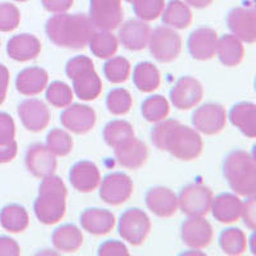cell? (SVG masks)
I'll list each match as a JSON object with an SVG mask.
<instances>
[{
    "label": "cell",
    "mask_w": 256,
    "mask_h": 256,
    "mask_svg": "<svg viewBox=\"0 0 256 256\" xmlns=\"http://www.w3.org/2000/svg\"><path fill=\"white\" fill-rule=\"evenodd\" d=\"M18 154L17 141H12L9 144H0V164L10 163L16 159Z\"/></svg>",
    "instance_id": "c3c4849f"
},
{
    "label": "cell",
    "mask_w": 256,
    "mask_h": 256,
    "mask_svg": "<svg viewBox=\"0 0 256 256\" xmlns=\"http://www.w3.org/2000/svg\"><path fill=\"white\" fill-rule=\"evenodd\" d=\"M146 206L159 218H172L178 210V198L168 187L155 186L146 192Z\"/></svg>",
    "instance_id": "ffe728a7"
},
{
    "label": "cell",
    "mask_w": 256,
    "mask_h": 256,
    "mask_svg": "<svg viewBox=\"0 0 256 256\" xmlns=\"http://www.w3.org/2000/svg\"><path fill=\"white\" fill-rule=\"evenodd\" d=\"M131 137H134V126L127 120H122L109 122L104 127V132H102V138L105 144L113 148Z\"/></svg>",
    "instance_id": "d590c367"
},
{
    "label": "cell",
    "mask_w": 256,
    "mask_h": 256,
    "mask_svg": "<svg viewBox=\"0 0 256 256\" xmlns=\"http://www.w3.org/2000/svg\"><path fill=\"white\" fill-rule=\"evenodd\" d=\"M41 50H42L41 41L36 36L30 34L13 36L6 44V52L10 59L20 63L36 59L40 56Z\"/></svg>",
    "instance_id": "d4e9b609"
},
{
    "label": "cell",
    "mask_w": 256,
    "mask_h": 256,
    "mask_svg": "<svg viewBox=\"0 0 256 256\" xmlns=\"http://www.w3.org/2000/svg\"><path fill=\"white\" fill-rule=\"evenodd\" d=\"M218 34L210 27H200L192 31L188 38V52L195 60L206 62L216 56Z\"/></svg>",
    "instance_id": "e0dca14e"
},
{
    "label": "cell",
    "mask_w": 256,
    "mask_h": 256,
    "mask_svg": "<svg viewBox=\"0 0 256 256\" xmlns=\"http://www.w3.org/2000/svg\"><path fill=\"white\" fill-rule=\"evenodd\" d=\"M45 31L49 40L56 46L81 50L88 46L96 30L88 16L58 13L49 18Z\"/></svg>",
    "instance_id": "7a4b0ae2"
},
{
    "label": "cell",
    "mask_w": 256,
    "mask_h": 256,
    "mask_svg": "<svg viewBox=\"0 0 256 256\" xmlns=\"http://www.w3.org/2000/svg\"><path fill=\"white\" fill-rule=\"evenodd\" d=\"M0 226L10 233H22L30 227L26 208L18 204L6 205L0 212Z\"/></svg>",
    "instance_id": "1f68e13d"
},
{
    "label": "cell",
    "mask_w": 256,
    "mask_h": 256,
    "mask_svg": "<svg viewBox=\"0 0 256 256\" xmlns=\"http://www.w3.org/2000/svg\"><path fill=\"white\" fill-rule=\"evenodd\" d=\"M152 141L155 148L182 162L196 160L204 148L202 138L195 128L180 124L176 120L156 123L152 132Z\"/></svg>",
    "instance_id": "6da1fadb"
},
{
    "label": "cell",
    "mask_w": 256,
    "mask_h": 256,
    "mask_svg": "<svg viewBox=\"0 0 256 256\" xmlns=\"http://www.w3.org/2000/svg\"><path fill=\"white\" fill-rule=\"evenodd\" d=\"M141 113L148 123H159L166 120L170 113V104L162 95L150 96L141 105Z\"/></svg>",
    "instance_id": "e575fe53"
},
{
    "label": "cell",
    "mask_w": 256,
    "mask_h": 256,
    "mask_svg": "<svg viewBox=\"0 0 256 256\" xmlns=\"http://www.w3.org/2000/svg\"><path fill=\"white\" fill-rule=\"evenodd\" d=\"M230 120L236 128H238L242 134L248 138L256 137V105L254 102H238L230 109Z\"/></svg>",
    "instance_id": "4316f807"
},
{
    "label": "cell",
    "mask_w": 256,
    "mask_h": 256,
    "mask_svg": "<svg viewBox=\"0 0 256 256\" xmlns=\"http://www.w3.org/2000/svg\"><path fill=\"white\" fill-rule=\"evenodd\" d=\"M227 26L233 36L246 42L255 44L256 41V13L254 8L237 6L228 13Z\"/></svg>",
    "instance_id": "9a60e30c"
},
{
    "label": "cell",
    "mask_w": 256,
    "mask_h": 256,
    "mask_svg": "<svg viewBox=\"0 0 256 256\" xmlns=\"http://www.w3.org/2000/svg\"><path fill=\"white\" fill-rule=\"evenodd\" d=\"M70 182L76 191L90 194L99 188L102 174L95 163L90 160H82L74 164L70 169Z\"/></svg>",
    "instance_id": "44dd1931"
},
{
    "label": "cell",
    "mask_w": 256,
    "mask_h": 256,
    "mask_svg": "<svg viewBox=\"0 0 256 256\" xmlns=\"http://www.w3.org/2000/svg\"><path fill=\"white\" fill-rule=\"evenodd\" d=\"M10 73L4 64H0V105H3L8 94Z\"/></svg>",
    "instance_id": "681fc988"
},
{
    "label": "cell",
    "mask_w": 256,
    "mask_h": 256,
    "mask_svg": "<svg viewBox=\"0 0 256 256\" xmlns=\"http://www.w3.org/2000/svg\"><path fill=\"white\" fill-rule=\"evenodd\" d=\"M73 138L67 131L56 128L46 137V146L56 156H68L73 152Z\"/></svg>",
    "instance_id": "f35d334b"
},
{
    "label": "cell",
    "mask_w": 256,
    "mask_h": 256,
    "mask_svg": "<svg viewBox=\"0 0 256 256\" xmlns=\"http://www.w3.org/2000/svg\"><path fill=\"white\" fill-rule=\"evenodd\" d=\"M134 12L144 22H152L162 17L166 8V0H134Z\"/></svg>",
    "instance_id": "60d3db41"
},
{
    "label": "cell",
    "mask_w": 256,
    "mask_h": 256,
    "mask_svg": "<svg viewBox=\"0 0 256 256\" xmlns=\"http://www.w3.org/2000/svg\"><path fill=\"white\" fill-rule=\"evenodd\" d=\"M14 2H18V3H26L28 0H14Z\"/></svg>",
    "instance_id": "816d5d0a"
},
{
    "label": "cell",
    "mask_w": 256,
    "mask_h": 256,
    "mask_svg": "<svg viewBox=\"0 0 256 256\" xmlns=\"http://www.w3.org/2000/svg\"><path fill=\"white\" fill-rule=\"evenodd\" d=\"M70 81L73 82V92L82 102H94L102 95V81L96 73L95 66L74 74Z\"/></svg>",
    "instance_id": "cb8c5ba5"
},
{
    "label": "cell",
    "mask_w": 256,
    "mask_h": 256,
    "mask_svg": "<svg viewBox=\"0 0 256 256\" xmlns=\"http://www.w3.org/2000/svg\"><path fill=\"white\" fill-rule=\"evenodd\" d=\"M204 98V88L198 80L191 76L180 77L170 91V102L178 110L196 108Z\"/></svg>",
    "instance_id": "8fae6325"
},
{
    "label": "cell",
    "mask_w": 256,
    "mask_h": 256,
    "mask_svg": "<svg viewBox=\"0 0 256 256\" xmlns=\"http://www.w3.org/2000/svg\"><path fill=\"white\" fill-rule=\"evenodd\" d=\"M88 18L95 30L114 31L123 24L122 0H90Z\"/></svg>",
    "instance_id": "ba28073f"
},
{
    "label": "cell",
    "mask_w": 256,
    "mask_h": 256,
    "mask_svg": "<svg viewBox=\"0 0 256 256\" xmlns=\"http://www.w3.org/2000/svg\"><path fill=\"white\" fill-rule=\"evenodd\" d=\"M148 48L160 63H173L182 52V38L176 30L166 26L156 27L150 34Z\"/></svg>",
    "instance_id": "5b68a950"
},
{
    "label": "cell",
    "mask_w": 256,
    "mask_h": 256,
    "mask_svg": "<svg viewBox=\"0 0 256 256\" xmlns=\"http://www.w3.org/2000/svg\"><path fill=\"white\" fill-rule=\"evenodd\" d=\"M98 254L100 256H128L127 246L120 241H106L102 244H100Z\"/></svg>",
    "instance_id": "ee69618b"
},
{
    "label": "cell",
    "mask_w": 256,
    "mask_h": 256,
    "mask_svg": "<svg viewBox=\"0 0 256 256\" xmlns=\"http://www.w3.org/2000/svg\"><path fill=\"white\" fill-rule=\"evenodd\" d=\"M80 223L84 230L92 236H105L114 230L116 218L110 210L105 209H86L80 216Z\"/></svg>",
    "instance_id": "7402d4cb"
},
{
    "label": "cell",
    "mask_w": 256,
    "mask_h": 256,
    "mask_svg": "<svg viewBox=\"0 0 256 256\" xmlns=\"http://www.w3.org/2000/svg\"><path fill=\"white\" fill-rule=\"evenodd\" d=\"M212 237V224L204 216H188L180 226V238L190 248L204 250L210 246Z\"/></svg>",
    "instance_id": "7c38bea8"
},
{
    "label": "cell",
    "mask_w": 256,
    "mask_h": 256,
    "mask_svg": "<svg viewBox=\"0 0 256 256\" xmlns=\"http://www.w3.org/2000/svg\"><path fill=\"white\" fill-rule=\"evenodd\" d=\"M184 3L195 9H204L212 6L214 0H184Z\"/></svg>",
    "instance_id": "f907efd6"
},
{
    "label": "cell",
    "mask_w": 256,
    "mask_h": 256,
    "mask_svg": "<svg viewBox=\"0 0 256 256\" xmlns=\"http://www.w3.org/2000/svg\"><path fill=\"white\" fill-rule=\"evenodd\" d=\"M114 154H116V159L120 166L126 169L136 170V169L142 168L148 162V148L145 142L136 137H131L116 146Z\"/></svg>",
    "instance_id": "d6986e66"
},
{
    "label": "cell",
    "mask_w": 256,
    "mask_h": 256,
    "mask_svg": "<svg viewBox=\"0 0 256 256\" xmlns=\"http://www.w3.org/2000/svg\"><path fill=\"white\" fill-rule=\"evenodd\" d=\"M49 74L41 67H30L18 73L16 88L20 95L36 96L48 88Z\"/></svg>",
    "instance_id": "484cf974"
},
{
    "label": "cell",
    "mask_w": 256,
    "mask_h": 256,
    "mask_svg": "<svg viewBox=\"0 0 256 256\" xmlns=\"http://www.w3.org/2000/svg\"><path fill=\"white\" fill-rule=\"evenodd\" d=\"M216 56L223 66L228 68H234L242 63L244 58V46L236 36L224 35L218 40Z\"/></svg>",
    "instance_id": "f1b7e54d"
},
{
    "label": "cell",
    "mask_w": 256,
    "mask_h": 256,
    "mask_svg": "<svg viewBox=\"0 0 256 256\" xmlns=\"http://www.w3.org/2000/svg\"><path fill=\"white\" fill-rule=\"evenodd\" d=\"M246 202H244V210H242V218L244 224L251 230H255L256 216H255V198H246Z\"/></svg>",
    "instance_id": "bcb514c9"
},
{
    "label": "cell",
    "mask_w": 256,
    "mask_h": 256,
    "mask_svg": "<svg viewBox=\"0 0 256 256\" xmlns=\"http://www.w3.org/2000/svg\"><path fill=\"white\" fill-rule=\"evenodd\" d=\"M228 122L227 112L223 105L208 102L192 114V126L198 134L214 136L223 131Z\"/></svg>",
    "instance_id": "9c48e42d"
},
{
    "label": "cell",
    "mask_w": 256,
    "mask_h": 256,
    "mask_svg": "<svg viewBox=\"0 0 256 256\" xmlns=\"http://www.w3.org/2000/svg\"><path fill=\"white\" fill-rule=\"evenodd\" d=\"M54 248L64 254L77 252L84 244V234L74 224H64L52 232Z\"/></svg>",
    "instance_id": "83f0119b"
},
{
    "label": "cell",
    "mask_w": 256,
    "mask_h": 256,
    "mask_svg": "<svg viewBox=\"0 0 256 256\" xmlns=\"http://www.w3.org/2000/svg\"><path fill=\"white\" fill-rule=\"evenodd\" d=\"M20 248L10 237H0V256H20Z\"/></svg>",
    "instance_id": "7dc6e473"
},
{
    "label": "cell",
    "mask_w": 256,
    "mask_h": 256,
    "mask_svg": "<svg viewBox=\"0 0 256 256\" xmlns=\"http://www.w3.org/2000/svg\"><path fill=\"white\" fill-rule=\"evenodd\" d=\"M17 113L27 131L38 134L49 126L52 116L44 102L38 99H27L18 105Z\"/></svg>",
    "instance_id": "5bb4252c"
},
{
    "label": "cell",
    "mask_w": 256,
    "mask_h": 256,
    "mask_svg": "<svg viewBox=\"0 0 256 256\" xmlns=\"http://www.w3.org/2000/svg\"><path fill=\"white\" fill-rule=\"evenodd\" d=\"M118 230L123 241L132 246H141L150 234L152 220L148 214L138 208L128 209L120 216Z\"/></svg>",
    "instance_id": "52a82bcc"
},
{
    "label": "cell",
    "mask_w": 256,
    "mask_h": 256,
    "mask_svg": "<svg viewBox=\"0 0 256 256\" xmlns=\"http://www.w3.org/2000/svg\"><path fill=\"white\" fill-rule=\"evenodd\" d=\"M67 187L56 174L42 178L38 196L34 204V212L40 223L54 226L59 223L67 212Z\"/></svg>",
    "instance_id": "3957f363"
},
{
    "label": "cell",
    "mask_w": 256,
    "mask_h": 256,
    "mask_svg": "<svg viewBox=\"0 0 256 256\" xmlns=\"http://www.w3.org/2000/svg\"><path fill=\"white\" fill-rule=\"evenodd\" d=\"M16 140V123L8 113L0 112V144H9Z\"/></svg>",
    "instance_id": "7bdbcfd3"
},
{
    "label": "cell",
    "mask_w": 256,
    "mask_h": 256,
    "mask_svg": "<svg viewBox=\"0 0 256 256\" xmlns=\"http://www.w3.org/2000/svg\"><path fill=\"white\" fill-rule=\"evenodd\" d=\"M177 198L178 209L187 216H205L212 209L214 195L205 184H191L180 190Z\"/></svg>",
    "instance_id": "8992f818"
},
{
    "label": "cell",
    "mask_w": 256,
    "mask_h": 256,
    "mask_svg": "<svg viewBox=\"0 0 256 256\" xmlns=\"http://www.w3.org/2000/svg\"><path fill=\"white\" fill-rule=\"evenodd\" d=\"M74 99V92L70 84L54 81L46 88V100L54 108H67Z\"/></svg>",
    "instance_id": "ab89813d"
},
{
    "label": "cell",
    "mask_w": 256,
    "mask_h": 256,
    "mask_svg": "<svg viewBox=\"0 0 256 256\" xmlns=\"http://www.w3.org/2000/svg\"><path fill=\"white\" fill-rule=\"evenodd\" d=\"M91 52L99 59H110L118 52L120 41L109 31H95L88 41Z\"/></svg>",
    "instance_id": "d6a6232c"
},
{
    "label": "cell",
    "mask_w": 256,
    "mask_h": 256,
    "mask_svg": "<svg viewBox=\"0 0 256 256\" xmlns=\"http://www.w3.org/2000/svg\"><path fill=\"white\" fill-rule=\"evenodd\" d=\"M99 187L102 200L113 206H120L127 202L132 198L134 191L131 177L120 172L105 176Z\"/></svg>",
    "instance_id": "30bf717a"
},
{
    "label": "cell",
    "mask_w": 256,
    "mask_h": 256,
    "mask_svg": "<svg viewBox=\"0 0 256 256\" xmlns=\"http://www.w3.org/2000/svg\"><path fill=\"white\" fill-rule=\"evenodd\" d=\"M132 78H134V84L137 90L145 94L156 91L162 84L160 70H158L156 66L150 62H142V63L137 64L134 70Z\"/></svg>",
    "instance_id": "4dcf8cb0"
},
{
    "label": "cell",
    "mask_w": 256,
    "mask_h": 256,
    "mask_svg": "<svg viewBox=\"0 0 256 256\" xmlns=\"http://www.w3.org/2000/svg\"><path fill=\"white\" fill-rule=\"evenodd\" d=\"M223 176L236 195L255 198L256 163L254 155L244 150H234L223 162Z\"/></svg>",
    "instance_id": "277c9868"
},
{
    "label": "cell",
    "mask_w": 256,
    "mask_h": 256,
    "mask_svg": "<svg viewBox=\"0 0 256 256\" xmlns=\"http://www.w3.org/2000/svg\"><path fill=\"white\" fill-rule=\"evenodd\" d=\"M126 2H127V3H132L134 0H126Z\"/></svg>",
    "instance_id": "f5cc1de1"
},
{
    "label": "cell",
    "mask_w": 256,
    "mask_h": 256,
    "mask_svg": "<svg viewBox=\"0 0 256 256\" xmlns=\"http://www.w3.org/2000/svg\"><path fill=\"white\" fill-rule=\"evenodd\" d=\"M118 41L130 52H142L148 48L152 28L148 22L141 20H130L120 24Z\"/></svg>",
    "instance_id": "ac0fdd59"
},
{
    "label": "cell",
    "mask_w": 256,
    "mask_h": 256,
    "mask_svg": "<svg viewBox=\"0 0 256 256\" xmlns=\"http://www.w3.org/2000/svg\"><path fill=\"white\" fill-rule=\"evenodd\" d=\"M56 156L50 152L46 145L34 144L27 148L26 166L34 177L42 180L56 174Z\"/></svg>",
    "instance_id": "2e32d148"
},
{
    "label": "cell",
    "mask_w": 256,
    "mask_h": 256,
    "mask_svg": "<svg viewBox=\"0 0 256 256\" xmlns=\"http://www.w3.org/2000/svg\"><path fill=\"white\" fill-rule=\"evenodd\" d=\"M20 24V9L12 3L0 4V32H12Z\"/></svg>",
    "instance_id": "b9f144b4"
},
{
    "label": "cell",
    "mask_w": 256,
    "mask_h": 256,
    "mask_svg": "<svg viewBox=\"0 0 256 256\" xmlns=\"http://www.w3.org/2000/svg\"><path fill=\"white\" fill-rule=\"evenodd\" d=\"M96 112L88 105L70 104L60 116V123L67 131L74 134H86L96 124Z\"/></svg>",
    "instance_id": "4fadbf2b"
},
{
    "label": "cell",
    "mask_w": 256,
    "mask_h": 256,
    "mask_svg": "<svg viewBox=\"0 0 256 256\" xmlns=\"http://www.w3.org/2000/svg\"><path fill=\"white\" fill-rule=\"evenodd\" d=\"M45 10L49 13H67L72 8L74 0H41Z\"/></svg>",
    "instance_id": "f6af8a7d"
},
{
    "label": "cell",
    "mask_w": 256,
    "mask_h": 256,
    "mask_svg": "<svg viewBox=\"0 0 256 256\" xmlns=\"http://www.w3.org/2000/svg\"><path fill=\"white\" fill-rule=\"evenodd\" d=\"M164 26L173 30H186L192 24V12L182 0H170L162 14Z\"/></svg>",
    "instance_id": "f546056e"
},
{
    "label": "cell",
    "mask_w": 256,
    "mask_h": 256,
    "mask_svg": "<svg viewBox=\"0 0 256 256\" xmlns=\"http://www.w3.org/2000/svg\"><path fill=\"white\" fill-rule=\"evenodd\" d=\"M219 246L224 254L230 256H238L246 252L248 248V241L244 230H238V228H230L220 233Z\"/></svg>",
    "instance_id": "836d02e7"
},
{
    "label": "cell",
    "mask_w": 256,
    "mask_h": 256,
    "mask_svg": "<svg viewBox=\"0 0 256 256\" xmlns=\"http://www.w3.org/2000/svg\"><path fill=\"white\" fill-rule=\"evenodd\" d=\"M102 70L104 76L112 84H124L131 74V63L123 56H113L104 64Z\"/></svg>",
    "instance_id": "8d00e7d4"
},
{
    "label": "cell",
    "mask_w": 256,
    "mask_h": 256,
    "mask_svg": "<svg viewBox=\"0 0 256 256\" xmlns=\"http://www.w3.org/2000/svg\"><path fill=\"white\" fill-rule=\"evenodd\" d=\"M134 106V99L131 92L126 88H114L108 94L106 108L113 116H126Z\"/></svg>",
    "instance_id": "74e56055"
},
{
    "label": "cell",
    "mask_w": 256,
    "mask_h": 256,
    "mask_svg": "<svg viewBox=\"0 0 256 256\" xmlns=\"http://www.w3.org/2000/svg\"><path fill=\"white\" fill-rule=\"evenodd\" d=\"M244 201L236 194H220L212 198V216L223 224H232L242 218Z\"/></svg>",
    "instance_id": "603a6c76"
}]
</instances>
